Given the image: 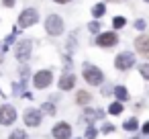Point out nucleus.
Wrapping results in <instances>:
<instances>
[{
    "label": "nucleus",
    "mask_w": 149,
    "mask_h": 139,
    "mask_svg": "<svg viewBox=\"0 0 149 139\" xmlns=\"http://www.w3.org/2000/svg\"><path fill=\"white\" fill-rule=\"evenodd\" d=\"M45 31L49 35H53V37L61 35L63 33V21H61V17L59 15H49L47 21H45Z\"/></svg>",
    "instance_id": "1"
},
{
    "label": "nucleus",
    "mask_w": 149,
    "mask_h": 139,
    "mask_svg": "<svg viewBox=\"0 0 149 139\" xmlns=\"http://www.w3.org/2000/svg\"><path fill=\"white\" fill-rule=\"evenodd\" d=\"M51 80H53V72H51V70H41V72H37V74L33 76L35 88H47V86L51 84Z\"/></svg>",
    "instance_id": "2"
},
{
    "label": "nucleus",
    "mask_w": 149,
    "mask_h": 139,
    "mask_svg": "<svg viewBox=\"0 0 149 139\" xmlns=\"http://www.w3.org/2000/svg\"><path fill=\"white\" fill-rule=\"evenodd\" d=\"M37 19H39V15H37V10L35 8H25L23 13H21V17H19V27H31V25H35L37 23Z\"/></svg>",
    "instance_id": "3"
},
{
    "label": "nucleus",
    "mask_w": 149,
    "mask_h": 139,
    "mask_svg": "<svg viewBox=\"0 0 149 139\" xmlns=\"http://www.w3.org/2000/svg\"><path fill=\"white\" fill-rule=\"evenodd\" d=\"M114 66H116V70H129V68H133V66H135V55H133V53H129V51H123V53H118V55H116Z\"/></svg>",
    "instance_id": "4"
},
{
    "label": "nucleus",
    "mask_w": 149,
    "mask_h": 139,
    "mask_svg": "<svg viewBox=\"0 0 149 139\" xmlns=\"http://www.w3.org/2000/svg\"><path fill=\"white\" fill-rule=\"evenodd\" d=\"M84 78H86V82L92 84V86H100V84H102V72H100L98 68H94V66H86Z\"/></svg>",
    "instance_id": "5"
},
{
    "label": "nucleus",
    "mask_w": 149,
    "mask_h": 139,
    "mask_svg": "<svg viewBox=\"0 0 149 139\" xmlns=\"http://www.w3.org/2000/svg\"><path fill=\"white\" fill-rule=\"evenodd\" d=\"M31 49H33V41H29V39H25V41H19V45H17V51H15L17 59H21V61H27V59L31 57Z\"/></svg>",
    "instance_id": "6"
},
{
    "label": "nucleus",
    "mask_w": 149,
    "mask_h": 139,
    "mask_svg": "<svg viewBox=\"0 0 149 139\" xmlns=\"http://www.w3.org/2000/svg\"><path fill=\"white\" fill-rule=\"evenodd\" d=\"M23 119H25V123H27L29 127H39L41 121H43V112H41L39 108H27Z\"/></svg>",
    "instance_id": "7"
},
{
    "label": "nucleus",
    "mask_w": 149,
    "mask_h": 139,
    "mask_svg": "<svg viewBox=\"0 0 149 139\" xmlns=\"http://www.w3.org/2000/svg\"><path fill=\"white\" fill-rule=\"evenodd\" d=\"M17 119V110L10 104H2L0 106V125H13Z\"/></svg>",
    "instance_id": "8"
},
{
    "label": "nucleus",
    "mask_w": 149,
    "mask_h": 139,
    "mask_svg": "<svg viewBox=\"0 0 149 139\" xmlns=\"http://www.w3.org/2000/svg\"><path fill=\"white\" fill-rule=\"evenodd\" d=\"M116 41H118V37H116V33H112V31L100 33V35L96 37V43H98L100 47H112V45H116Z\"/></svg>",
    "instance_id": "9"
},
{
    "label": "nucleus",
    "mask_w": 149,
    "mask_h": 139,
    "mask_svg": "<svg viewBox=\"0 0 149 139\" xmlns=\"http://www.w3.org/2000/svg\"><path fill=\"white\" fill-rule=\"evenodd\" d=\"M53 137L55 139H70V135H72V127L68 125V123H57L55 127H53Z\"/></svg>",
    "instance_id": "10"
},
{
    "label": "nucleus",
    "mask_w": 149,
    "mask_h": 139,
    "mask_svg": "<svg viewBox=\"0 0 149 139\" xmlns=\"http://www.w3.org/2000/svg\"><path fill=\"white\" fill-rule=\"evenodd\" d=\"M135 49H137L141 55L149 57V35H139V37L135 39Z\"/></svg>",
    "instance_id": "11"
},
{
    "label": "nucleus",
    "mask_w": 149,
    "mask_h": 139,
    "mask_svg": "<svg viewBox=\"0 0 149 139\" xmlns=\"http://www.w3.org/2000/svg\"><path fill=\"white\" fill-rule=\"evenodd\" d=\"M74 82H76V78H74L72 74H63L61 80H59V88H61V90H72V88H74Z\"/></svg>",
    "instance_id": "12"
},
{
    "label": "nucleus",
    "mask_w": 149,
    "mask_h": 139,
    "mask_svg": "<svg viewBox=\"0 0 149 139\" xmlns=\"http://www.w3.org/2000/svg\"><path fill=\"white\" fill-rule=\"evenodd\" d=\"M114 96H116V100H129V92H127L125 86H116L114 88Z\"/></svg>",
    "instance_id": "13"
},
{
    "label": "nucleus",
    "mask_w": 149,
    "mask_h": 139,
    "mask_svg": "<svg viewBox=\"0 0 149 139\" xmlns=\"http://www.w3.org/2000/svg\"><path fill=\"white\" fill-rule=\"evenodd\" d=\"M76 102H78V104H88V102H90V92L80 90V92L76 94Z\"/></svg>",
    "instance_id": "14"
},
{
    "label": "nucleus",
    "mask_w": 149,
    "mask_h": 139,
    "mask_svg": "<svg viewBox=\"0 0 149 139\" xmlns=\"http://www.w3.org/2000/svg\"><path fill=\"white\" fill-rule=\"evenodd\" d=\"M104 10H106V6H104V4H102V2H100V4H96V6H94V8H92V15H94V17H96V19H100V17H102V15H104Z\"/></svg>",
    "instance_id": "15"
},
{
    "label": "nucleus",
    "mask_w": 149,
    "mask_h": 139,
    "mask_svg": "<svg viewBox=\"0 0 149 139\" xmlns=\"http://www.w3.org/2000/svg\"><path fill=\"white\" fill-rule=\"evenodd\" d=\"M108 112H110V115H120V112H123V104H120V102H112V104L108 106Z\"/></svg>",
    "instance_id": "16"
},
{
    "label": "nucleus",
    "mask_w": 149,
    "mask_h": 139,
    "mask_svg": "<svg viewBox=\"0 0 149 139\" xmlns=\"http://www.w3.org/2000/svg\"><path fill=\"white\" fill-rule=\"evenodd\" d=\"M123 127H125L127 131H135V129L139 127V123H137V119H129V121H127V123H125Z\"/></svg>",
    "instance_id": "17"
},
{
    "label": "nucleus",
    "mask_w": 149,
    "mask_h": 139,
    "mask_svg": "<svg viewBox=\"0 0 149 139\" xmlns=\"http://www.w3.org/2000/svg\"><path fill=\"white\" fill-rule=\"evenodd\" d=\"M112 27H114V29H120V27H125V17H114V21H112Z\"/></svg>",
    "instance_id": "18"
},
{
    "label": "nucleus",
    "mask_w": 149,
    "mask_h": 139,
    "mask_svg": "<svg viewBox=\"0 0 149 139\" xmlns=\"http://www.w3.org/2000/svg\"><path fill=\"white\" fill-rule=\"evenodd\" d=\"M41 112H47V115H53V112H55V106H53L51 102H45V104H43V108H41Z\"/></svg>",
    "instance_id": "19"
},
{
    "label": "nucleus",
    "mask_w": 149,
    "mask_h": 139,
    "mask_svg": "<svg viewBox=\"0 0 149 139\" xmlns=\"http://www.w3.org/2000/svg\"><path fill=\"white\" fill-rule=\"evenodd\" d=\"M10 139H27V133L21 131V129H19V131H13V133H10Z\"/></svg>",
    "instance_id": "20"
},
{
    "label": "nucleus",
    "mask_w": 149,
    "mask_h": 139,
    "mask_svg": "<svg viewBox=\"0 0 149 139\" xmlns=\"http://www.w3.org/2000/svg\"><path fill=\"white\" fill-rule=\"evenodd\" d=\"M139 72H141V76H143V78H147V80H149V64H143V66L139 68Z\"/></svg>",
    "instance_id": "21"
},
{
    "label": "nucleus",
    "mask_w": 149,
    "mask_h": 139,
    "mask_svg": "<svg viewBox=\"0 0 149 139\" xmlns=\"http://www.w3.org/2000/svg\"><path fill=\"white\" fill-rule=\"evenodd\" d=\"M96 133H98V131H96L94 127H88V131H86V137H88V139H96Z\"/></svg>",
    "instance_id": "22"
},
{
    "label": "nucleus",
    "mask_w": 149,
    "mask_h": 139,
    "mask_svg": "<svg viewBox=\"0 0 149 139\" xmlns=\"http://www.w3.org/2000/svg\"><path fill=\"white\" fill-rule=\"evenodd\" d=\"M98 29H100V25H98L96 21H94V23H90V31H94V33H96Z\"/></svg>",
    "instance_id": "23"
},
{
    "label": "nucleus",
    "mask_w": 149,
    "mask_h": 139,
    "mask_svg": "<svg viewBox=\"0 0 149 139\" xmlns=\"http://www.w3.org/2000/svg\"><path fill=\"white\" fill-rule=\"evenodd\" d=\"M135 27H137V29H143V27H145V21H137Z\"/></svg>",
    "instance_id": "24"
},
{
    "label": "nucleus",
    "mask_w": 149,
    "mask_h": 139,
    "mask_svg": "<svg viewBox=\"0 0 149 139\" xmlns=\"http://www.w3.org/2000/svg\"><path fill=\"white\" fill-rule=\"evenodd\" d=\"M53 2H57V4H68V2H72V0H53Z\"/></svg>",
    "instance_id": "25"
},
{
    "label": "nucleus",
    "mask_w": 149,
    "mask_h": 139,
    "mask_svg": "<svg viewBox=\"0 0 149 139\" xmlns=\"http://www.w3.org/2000/svg\"><path fill=\"white\" fill-rule=\"evenodd\" d=\"M143 133H147V135H149V123H145V125H143Z\"/></svg>",
    "instance_id": "26"
},
{
    "label": "nucleus",
    "mask_w": 149,
    "mask_h": 139,
    "mask_svg": "<svg viewBox=\"0 0 149 139\" xmlns=\"http://www.w3.org/2000/svg\"><path fill=\"white\" fill-rule=\"evenodd\" d=\"M4 4H6V6H13V4H15V0H4Z\"/></svg>",
    "instance_id": "27"
},
{
    "label": "nucleus",
    "mask_w": 149,
    "mask_h": 139,
    "mask_svg": "<svg viewBox=\"0 0 149 139\" xmlns=\"http://www.w3.org/2000/svg\"><path fill=\"white\" fill-rule=\"evenodd\" d=\"M0 64H2V53H0Z\"/></svg>",
    "instance_id": "28"
},
{
    "label": "nucleus",
    "mask_w": 149,
    "mask_h": 139,
    "mask_svg": "<svg viewBox=\"0 0 149 139\" xmlns=\"http://www.w3.org/2000/svg\"><path fill=\"white\" fill-rule=\"evenodd\" d=\"M108 2H118V0H108Z\"/></svg>",
    "instance_id": "29"
},
{
    "label": "nucleus",
    "mask_w": 149,
    "mask_h": 139,
    "mask_svg": "<svg viewBox=\"0 0 149 139\" xmlns=\"http://www.w3.org/2000/svg\"><path fill=\"white\" fill-rule=\"evenodd\" d=\"M133 139H139V137H133Z\"/></svg>",
    "instance_id": "30"
},
{
    "label": "nucleus",
    "mask_w": 149,
    "mask_h": 139,
    "mask_svg": "<svg viewBox=\"0 0 149 139\" xmlns=\"http://www.w3.org/2000/svg\"><path fill=\"white\" fill-rule=\"evenodd\" d=\"M145 2H149V0H145Z\"/></svg>",
    "instance_id": "31"
}]
</instances>
